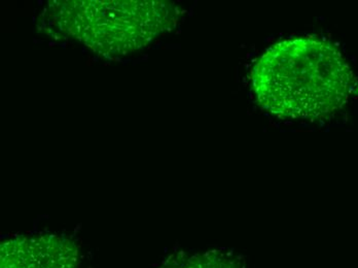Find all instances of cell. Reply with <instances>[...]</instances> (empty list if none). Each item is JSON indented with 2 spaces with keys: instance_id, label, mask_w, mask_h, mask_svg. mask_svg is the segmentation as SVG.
<instances>
[{
  "instance_id": "cell-1",
  "label": "cell",
  "mask_w": 358,
  "mask_h": 268,
  "mask_svg": "<svg viewBox=\"0 0 358 268\" xmlns=\"http://www.w3.org/2000/svg\"><path fill=\"white\" fill-rule=\"evenodd\" d=\"M350 67L342 53L320 38H290L257 60L252 86L259 104L289 119H320L339 111L350 90Z\"/></svg>"
},
{
  "instance_id": "cell-4",
  "label": "cell",
  "mask_w": 358,
  "mask_h": 268,
  "mask_svg": "<svg viewBox=\"0 0 358 268\" xmlns=\"http://www.w3.org/2000/svg\"><path fill=\"white\" fill-rule=\"evenodd\" d=\"M162 268H236L232 260L222 253H207L187 259L178 258Z\"/></svg>"
},
{
  "instance_id": "cell-3",
  "label": "cell",
  "mask_w": 358,
  "mask_h": 268,
  "mask_svg": "<svg viewBox=\"0 0 358 268\" xmlns=\"http://www.w3.org/2000/svg\"><path fill=\"white\" fill-rule=\"evenodd\" d=\"M0 267L80 268V248L65 235H23L2 244Z\"/></svg>"
},
{
  "instance_id": "cell-2",
  "label": "cell",
  "mask_w": 358,
  "mask_h": 268,
  "mask_svg": "<svg viewBox=\"0 0 358 268\" xmlns=\"http://www.w3.org/2000/svg\"><path fill=\"white\" fill-rule=\"evenodd\" d=\"M50 30L104 56L127 55L171 30L178 10L166 1H63L45 10Z\"/></svg>"
}]
</instances>
